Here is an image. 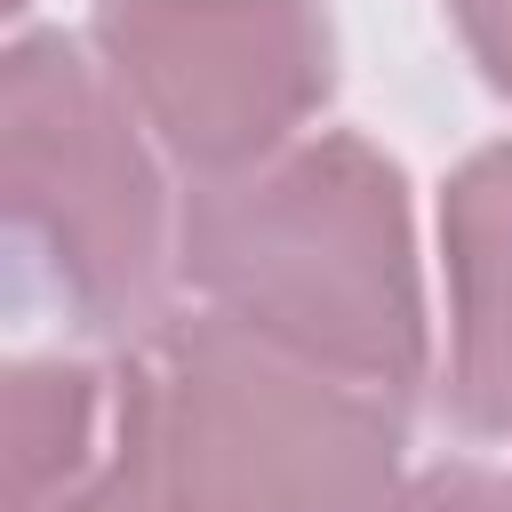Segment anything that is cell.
<instances>
[{
	"label": "cell",
	"instance_id": "3",
	"mask_svg": "<svg viewBox=\"0 0 512 512\" xmlns=\"http://www.w3.org/2000/svg\"><path fill=\"white\" fill-rule=\"evenodd\" d=\"M168 512H368L408 472V400L208 304L128 344Z\"/></svg>",
	"mask_w": 512,
	"mask_h": 512
},
{
	"label": "cell",
	"instance_id": "10",
	"mask_svg": "<svg viewBox=\"0 0 512 512\" xmlns=\"http://www.w3.org/2000/svg\"><path fill=\"white\" fill-rule=\"evenodd\" d=\"M504 512H512V496H504Z\"/></svg>",
	"mask_w": 512,
	"mask_h": 512
},
{
	"label": "cell",
	"instance_id": "6",
	"mask_svg": "<svg viewBox=\"0 0 512 512\" xmlns=\"http://www.w3.org/2000/svg\"><path fill=\"white\" fill-rule=\"evenodd\" d=\"M120 360L96 352H24L0 392V464L8 512H48L120 432Z\"/></svg>",
	"mask_w": 512,
	"mask_h": 512
},
{
	"label": "cell",
	"instance_id": "7",
	"mask_svg": "<svg viewBox=\"0 0 512 512\" xmlns=\"http://www.w3.org/2000/svg\"><path fill=\"white\" fill-rule=\"evenodd\" d=\"M120 432L112 448L96 456L88 480H72L48 512H168V488H160V464H152V432H144V408H136V368L120 352Z\"/></svg>",
	"mask_w": 512,
	"mask_h": 512
},
{
	"label": "cell",
	"instance_id": "8",
	"mask_svg": "<svg viewBox=\"0 0 512 512\" xmlns=\"http://www.w3.org/2000/svg\"><path fill=\"white\" fill-rule=\"evenodd\" d=\"M512 480L488 472L480 456H448V464H408L368 512H504Z\"/></svg>",
	"mask_w": 512,
	"mask_h": 512
},
{
	"label": "cell",
	"instance_id": "9",
	"mask_svg": "<svg viewBox=\"0 0 512 512\" xmlns=\"http://www.w3.org/2000/svg\"><path fill=\"white\" fill-rule=\"evenodd\" d=\"M448 24L464 40V56L480 64V80L496 96H512V0H448Z\"/></svg>",
	"mask_w": 512,
	"mask_h": 512
},
{
	"label": "cell",
	"instance_id": "1",
	"mask_svg": "<svg viewBox=\"0 0 512 512\" xmlns=\"http://www.w3.org/2000/svg\"><path fill=\"white\" fill-rule=\"evenodd\" d=\"M176 272L208 312L352 384L408 408L432 384L408 176L352 128H312L232 176L184 184Z\"/></svg>",
	"mask_w": 512,
	"mask_h": 512
},
{
	"label": "cell",
	"instance_id": "4",
	"mask_svg": "<svg viewBox=\"0 0 512 512\" xmlns=\"http://www.w3.org/2000/svg\"><path fill=\"white\" fill-rule=\"evenodd\" d=\"M88 48L184 184L312 136L336 96L328 0H96Z\"/></svg>",
	"mask_w": 512,
	"mask_h": 512
},
{
	"label": "cell",
	"instance_id": "2",
	"mask_svg": "<svg viewBox=\"0 0 512 512\" xmlns=\"http://www.w3.org/2000/svg\"><path fill=\"white\" fill-rule=\"evenodd\" d=\"M0 208L16 296L88 344H144L168 320L176 208L168 152L72 32H16L0 56Z\"/></svg>",
	"mask_w": 512,
	"mask_h": 512
},
{
	"label": "cell",
	"instance_id": "5",
	"mask_svg": "<svg viewBox=\"0 0 512 512\" xmlns=\"http://www.w3.org/2000/svg\"><path fill=\"white\" fill-rule=\"evenodd\" d=\"M448 272V416L472 440H512V136L480 144L440 192Z\"/></svg>",
	"mask_w": 512,
	"mask_h": 512
}]
</instances>
